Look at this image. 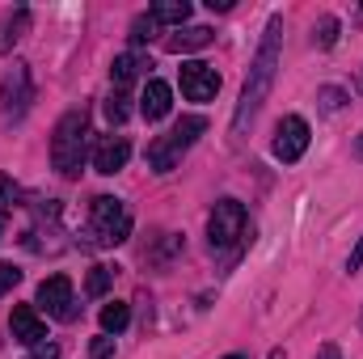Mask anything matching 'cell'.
<instances>
[{"label":"cell","mask_w":363,"mask_h":359,"mask_svg":"<svg viewBox=\"0 0 363 359\" xmlns=\"http://www.w3.org/2000/svg\"><path fill=\"white\" fill-rule=\"evenodd\" d=\"M279 60H283V17H271L267 34H262V47H258V55L250 64V77H245V89H241V101H237V114H233V136H245V127L258 118L262 101L274 89Z\"/></svg>","instance_id":"cell-1"},{"label":"cell","mask_w":363,"mask_h":359,"mask_svg":"<svg viewBox=\"0 0 363 359\" xmlns=\"http://www.w3.org/2000/svg\"><path fill=\"white\" fill-rule=\"evenodd\" d=\"M250 211H245V203H237V199H220L216 207H211V216H207V245H211V254L224 263V267H233L245 250H250Z\"/></svg>","instance_id":"cell-2"},{"label":"cell","mask_w":363,"mask_h":359,"mask_svg":"<svg viewBox=\"0 0 363 359\" xmlns=\"http://www.w3.org/2000/svg\"><path fill=\"white\" fill-rule=\"evenodd\" d=\"M85 148H89V110H85V106H72V110L55 123V136H51V165H55L64 178H77V174H81V161H85Z\"/></svg>","instance_id":"cell-3"},{"label":"cell","mask_w":363,"mask_h":359,"mask_svg":"<svg viewBox=\"0 0 363 359\" xmlns=\"http://www.w3.org/2000/svg\"><path fill=\"white\" fill-rule=\"evenodd\" d=\"M207 131V118L203 114H186L174 123V131L169 136H157L152 144H148V165H152V174H174L178 170V161L194 148V140Z\"/></svg>","instance_id":"cell-4"},{"label":"cell","mask_w":363,"mask_h":359,"mask_svg":"<svg viewBox=\"0 0 363 359\" xmlns=\"http://www.w3.org/2000/svg\"><path fill=\"white\" fill-rule=\"evenodd\" d=\"M89 233L97 245H123L131 237V211L114 194H97L89 203Z\"/></svg>","instance_id":"cell-5"},{"label":"cell","mask_w":363,"mask_h":359,"mask_svg":"<svg viewBox=\"0 0 363 359\" xmlns=\"http://www.w3.org/2000/svg\"><path fill=\"white\" fill-rule=\"evenodd\" d=\"M30 97H34L30 68H26V64H13V68L0 77V123H4V127L21 123L26 110H30Z\"/></svg>","instance_id":"cell-6"},{"label":"cell","mask_w":363,"mask_h":359,"mask_svg":"<svg viewBox=\"0 0 363 359\" xmlns=\"http://www.w3.org/2000/svg\"><path fill=\"white\" fill-rule=\"evenodd\" d=\"M38 309L55 321H77V296H72V279L68 275H51L38 283Z\"/></svg>","instance_id":"cell-7"},{"label":"cell","mask_w":363,"mask_h":359,"mask_svg":"<svg viewBox=\"0 0 363 359\" xmlns=\"http://www.w3.org/2000/svg\"><path fill=\"white\" fill-rule=\"evenodd\" d=\"M304 153H308V123L300 114H287L279 123V131H274V157L283 165H296Z\"/></svg>","instance_id":"cell-8"},{"label":"cell","mask_w":363,"mask_h":359,"mask_svg":"<svg viewBox=\"0 0 363 359\" xmlns=\"http://www.w3.org/2000/svg\"><path fill=\"white\" fill-rule=\"evenodd\" d=\"M182 93H186V101H211L220 93V72L203 60H186L182 64Z\"/></svg>","instance_id":"cell-9"},{"label":"cell","mask_w":363,"mask_h":359,"mask_svg":"<svg viewBox=\"0 0 363 359\" xmlns=\"http://www.w3.org/2000/svg\"><path fill=\"white\" fill-rule=\"evenodd\" d=\"M127 161H131V140L127 136H97V144H93V170L97 174H118V170H127Z\"/></svg>","instance_id":"cell-10"},{"label":"cell","mask_w":363,"mask_h":359,"mask_svg":"<svg viewBox=\"0 0 363 359\" xmlns=\"http://www.w3.org/2000/svg\"><path fill=\"white\" fill-rule=\"evenodd\" d=\"M9 330H13V338L21 347H43L47 343V326H43V317H38L34 304H17L13 317H9Z\"/></svg>","instance_id":"cell-11"},{"label":"cell","mask_w":363,"mask_h":359,"mask_svg":"<svg viewBox=\"0 0 363 359\" xmlns=\"http://www.w3.org/2000/svg\"><path fill=\"white\" fill-rule=\"evenodd\" d=\"M169 110H174V89H169L165 81H148L144 93H140V114H144L148 123H161Z\"/></svg>","instance_id":"cell-12"},{"label":"cell","mask_w":363,"mask_h":359,"mask_svg":"<svg viewBox=\"0 0 363 359\" xmlns=\"http://www.w3.org/2000/svg\"><path fill=\"white\" fill-rule=\"evenodd\" d=\"M144 68H152L140 51H123V55H114V64H110V81H114V89L127 93L131 85H135V77L144 72Z\"/></svg>","instance_id":"cell-13"},{"label":"cell","mask_w":363,"mask_h":359,"mask_svg":"<svg viewBox=\"0 0 363 359\" xmlns=\"http://www.w3.org/2000/svg\"><path fill=\"white\" fill-rule=\"evenodd\" d=\"M211 38H216V30H211V26H182L178 34H169V38H165V51L186 55V51H199V47H207Z\"/></svg>","instance_id":"cell-14"},{"label":"cell","mask_w":363,"mask_h":359,"mask_svg":"<svg viewBox=\"0 0 363 359\" xmlns=\"http://www.w3.org/2000/svg\"><path fill=\"white\" fill-rule=\"evenodd\" d=\"M26 30H30V9H13V13L4 17V26H0V51L9 55V51L26 38Z\"/></svg>","instance_id":"cell-15"},{"label":"cell","mask_w":363,"mask_h":359,"mask_svg":"<svg viewBox=\"0 0 363 359\" xmlns=\"http://www.w3.org/2000/svg\"><path fill=\"white\" fill-rule=\"evenodd\" d=\"M148 13H152L157 26H178L182 30V26L190 21V0H161V4H152Z\"/></svg>","instance_id":"cell-16"},{"label":"cell","mask_w":363,"mask_h":359,"mask_svg":"<svg viewBox=\"0 0 363 359\" xmlns=\"http://www.w3.org/2000/svg\"><path fill=\"white\" fill-rule=\"evenodd\" d=\"M127 326H131V309H127L123 300H110V304L101 309V330H106V334H123Z\"/></svg>","instance_id":"cell-17"},{"label":"cell","mask_w":363,"mask_h":359,"mask_svg":"<svg viewBox=\"0 0 363 359\" xmlns=\"http://www.w3.org/2000/svg\"><path fill=\"white\" fill-rule=\"evenodd\" d=\"M182 250V237L178 233H161V250H152V254H144V263H152V267H169V258Z\"/></svg>","instance_id":"cell-18"},{"label":"cell","mask_w":363,"mask_h":359,"mask_svg":"<svg viewBox=\"0 0 363 359\" xmlns=\"http://www.w3.org/2000/svg\"><path fill=\"white\" fill-rule=\"evenodd\" d=\"M13 207H17V182L9 174H0V237H4V224L13 216Z\"/></svg>","instance_id":"cell-19"},{"label":"cell","mask_w":363,"mask_h":359,"mask_svg":"<svg viewBox=\"0 0 363 359\" xmlns=\"http://www.w3.org/2000/svg\"><path fill=\"white\" fill-rule=\"evenodd\" d=\"M338 30H342V21H338V17H321V21H317V30H313V47L330 51V47L338 43Z\"/></svg>","instance_id":"cell-20"},{"label":"cell","mask_w":363,"mask_h":359,"mask_svg":"<svg viewBox=\"0 0 363 359\" xmlns=\"http://www.w3.org/2000/svg\"><path fill=\"white\" fill-rule=\"evenodd\" d=\"M110 283H114V267H93L89 279H85V292L97 300V296H106V292H110Z\"/></svg>","instance_id":"cell-21"},{"label":"cell","mask_w":363,"mask_h":359,"mask_svg":"<svg viewBox=\"0 0 363 359\" xmlns=\"http://www.w3.org/2000/svg\"><path fill=\"white\" fill-rule=\"evenodd\" d=\"M161 26L152 21V13H140L135 21H131V47H144V43H152V34H157Z\"/></svg>","instance_id":"cell-22"},{"label":"cell","mask_w":363,"mask_h":359,"mask_svg":"<svg viewBox=\"0 0 363 359\" xmlns=\"http://www.w3.org/2000/svg\"><path fill=\"white\" fill-rule=\"evenodd\" d=\"M127 101H131V97H127V93H118V89L106 97V118H110L114 127H123V123H127V114H131V106H127Z\"/></svg>","instance_id":"cell-23"},{"label":"cell","mask_w":363,"mask_h":359,"mask_svg":"<svg viewBox=\"0 0 363 359\" xmlns=\"http://www.w3.org/2000/svg\"><path fill=\"white\" fill-rule=\"evenodd\" d=\"M317 101H321V110H325V114H334V110H342L351 97H347V89H338V85H325V89L317 93Z\"/></svg>","instance_id":"cell-24"},{"label":"cell","mask_w":363,"mask_h":359,"mask_svg":"<svg viewBox=\"0 0 363 359\" xmlns=\"http://www.w3.org/2000/svg\"><path fill=\"white\" fill-rule=\"evenodd\" d=\"M17 283H21V270L13 267V263H0V296H4V292H13Z\"/></svg>","instance_id":"cell-25"},{"label":"cell","mask_w":363,"mask_h":359,"mask_svg":"<svg viewBox=\"0 0 363 359\" xmlns=\"http://www.w3.org/2000/svg\"><path fill=\"white\" fill-rule=\"evenodd\" d=\"M89 355L93 359H110V355H114V338H110V334L93 338V343H89Z\"/></svg>","instance_id":"cell-26"},{"label":"cell","mask_w":363,"mask_h":359,"mask_svg":"<svg viewBox=\"0 0 363 359\" xmlns=\"http://www.w3.org/2000/svg\"><path fill=\"white\" fill-rule=\"evenodd\" d=\"M26 359H60V343H43V347H30Z\"/></svg>","instance_id":"cell-27"},{"label":"cell","mask_w":363,"mask_h":359,"mask_svg":"<svg viewBox=\"0 0 363 359\" xmlns=\"http://www.w3.org/2000/svg\"><path fill=\"white\" fill-rule=\"evenodd\" d=\"M359 267H363V237L355 241V250H351V258H347V270H351V275H355Z\"/></svg>","instance_id":"cell-28"},{"label":"cell","mask_w":363,"mask_h":359,"mask_svg":"<svg viewBox=\"0 0 363 359\" xmlns=\"http://www.w3.org/2000/svg\"><path fill=\"white\" fill-rule=\"evenodd\" d=\"M313 359H342V347H338V343H321V351Z\"/></svg>","instance_id":"cell-29"},{"label":"cell","mask_w":363,"mask_h":359,"mask_svg":"<svg viewBox=\"0 0 363 359\" xmlns=\"http://www.w3.org/2000/svg\"><path fill=\"white\" fill-rule=\"evenodd\" d=\"M207 9H211V13H228V9H233V0H207Z\"/></svg>","instance_id":"cell-30"},{"label":"cell","mask_w":363,"mask_h":359,"mask_svg":"<svg viewBox=\"0 0 363 359\" xmlns=\"http://www.w3.org/2000/svg\"><path fill=\"white\" fill-rule=\"evenodd\" d=\"M355 161H363V136L355 140Z\"/></svg>","instance_id":"cell-31"},{"label":"cell","mask_w":363,"mask_h":359,"mask_svg":"<svg viewBox=\"0 0 363 359\" xmlns=\"http://www.w3.org/2000/svg\"><path fill=\"white\" fill-rule=\"evenodd\" d=\"M224 359H245V355H224Z\"/></svg>","instance_id":"cell-32"},{"label":"cell","mask_w":363,"mask_h":359,"mask_svg":"<svg viewBox=\"0 0 363 359\" xmlns=\"http://www.w3.org/2000/svg\"><path fill=\"white\" fill-rule=\"evenodd\" d=\"M359 330H363V317H359Z\"/></svg>","instance_id":"cell-33"}]
</instances>
